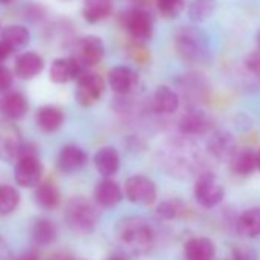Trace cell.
<instances>
[{
	"instance_id": "cell-1",
	"label": "cell",
	"mask_w": 260,
	"mask_h": 260,
	"mask_svg": "<svg viewBox=\"0 0 260 260\" xmlns=\"http://www.w3.org/2000/svg\"><path fill=\"white\" fill-rule=\"evenodd\" d=\"M119 242L135 255H143L149 252L153 245L155 234L152 226L141 217H127L118 225Z\"/></svg>"
},
{
	"instance_id": "cell-2",
	"label": "cell",
	"mask_w": 260,
	"mask_h": 260,
	"mask_svg": "<svg viewBox=\"0 0 260 260\" xmlns=\"http://www.w3.org/2000/svg\"><path fill=\"white\" fill-rule=\"evenodd\" d=\"M176 54L188 63H201L208 57V37L194 26H184L175 34Z\"/></svg>"
},
{
	"instance_id": "cell-3",
	"label": "cell",
	"mask_w": 260,
	"mask_h": 260,
	"mask_svg": "<svg viewBox=\"0 0 260 260\" xmlns=\"http://www.w3.org/2000/svg\"><path fill=\"white\" fill-rule=\"evenodd\" d=\"M64 217L68 225L74 231L81 234H87L93 231L100 220L98 210L92 202H89L84 198H74L66 207Z\"/></svg>"
},
{
	"instance_id": "cell-4",
	"label": "cell",
	"mask_w": 260,
	"mask_h": 260,
	"mask_svg": "<svg viewBox=\"0 0 260 260\" xmlns=\"http://www.w3.org/2000/svg\"><path fill=\"white\" fill-rule=\"evenodd\" d=\"M43 166L39 159L37 150L31 146L22 147L19 162L16 164V182L25 188L34 187L40 182Z\"/></svg>"
},
{
	"instance_id": "cell-5",
	"label": "cell",
	"mask_w": 260,
	"mask_h": 260,
	"mask_svg": "<svg viewBox=\"0 0 260 260\" xmlns=\"http://www.w3.org/2000/svg\"><path fill=\"white\" fill-rule=\"evenodd\" d=\"M119 22L135 43H144L153 36V22L144 8H132L125 11Z\"/></svg>"
},
{
	"instance_id": "cell-6",
	"label": "cell",
	"mask_w": 260,
	"mask_h": 260,
	"mask_svg": "<svg viewBox=\"0 0 260 260\" xmlns=\"http://www.w3.org/2000/svg\"><path fill=\"white\" fill-rule=\"evenodd\" d=\"M124 196L137 205H152L158 198V187L155 181L144 175H134L124 184Z\"/></svg>"
},
{
	"instance_id": "cell-7",
	"label": "cell",
	"mask_w": 260,
	"mask_h": 260,
	"mask_svg": "<svg viewBox=\"0 0 260 260\" xmlns=\"http://www.w3.org/2000/svg\"><path fill=\"white\" fill-rule=\"evenodd\" d=\"M193 194L201 207L213 208L223 201L225 188L213 173H204L198 178L193 188Z\"/></svg>"
},
{
	"instance_id": "cell-8",
	"label": "cell",
	"mask_w": 260,
	"mask_h": 260,
	"mask_svg": "<svg viewBox=\"0 0 260 260\" xmlns=\"http://www.w3.org/2000/svg\"><path fill=\"white\" fill-rule=\"evenodd\" d=\"M104 80L101 75L87 71L77 80L75 100L83 107H90L96 104L104 93Z\"/></svg>"
},
{
	"instance_id": "cell-9",
	"label": "cell",
	"mask_w": 260,
	"mask_h": 260,
	"mask_svg": "<svg viewBox=\"0 0 260 260\" xmlns=\"http://www.w3.org/2000/svg\"><path fill=\"white\" fill-rule=\"evenodd\" d=\"M22 134L8 119H0V159L10 161L19 158L22 150Z\"/></svg>"
},
{
	"instance_id": "cell-10",
	"label": "cell",
	"mask_w": 260,
	"mask_h": 260,
	"mask_svg": "<svg viewBox=\"0 0 260 260\" xmlns=\"http://www.w3.org/2000/svg\"><path fill=\"white\" fill-rule=\"evenodd\" d=\"M89 69L78 61L75 57L71 58H58L51 64L49 77L57 84H64L71 80H78L83 74H86Z\"/></svg>"
},
{
	"instance_id": "cell-11",
	"label": "cell",
	"mask_w": 260,
	"mask_h": 260,
	"mask_svg": "<svg viewBox=\"0 0 260 260\" xmlns=\"http://www.w3.org/2000/svg\"><path fill=\"white\" fill-rule=\"evenodd\" d=\"M78 61H81L87 69L98 64L104 58V45L100 37L87 36L78 40L75 48V55Z\"/></svg>"
},
{
	"instance_id": "cell-12",
	"label": "cell",
	"mask_w": 260,
	"mask_h": 260,
	"mask_svg": "<svg viewBox=\"0 0 260 260\" xmlns=\"http://www.w3.org/2000/svg\"><path fill=\"white\" fill-rule=\"evenodd\" d=\"M124 199V190L112 178H103L93 188V201L98 207L112 208Z\"/></svg>"
},
{
	"instance_id": "cell-13",
	"label": "cell",
	"mask_w": 260,
	"mask_h": 260,
	"mask_svg": "<svg viewBox=\"0 0 260 260\" xmlns=\"http://www.w3.org/2000/svg\"><path fill=\"white\" fill-rule=\"evenodd\" d=\"M107 83L115 93L127 95L135 89L138 83V75L135 74L134 69H130L127 66H115L109 71Z\"/></svg>"
},
{
	"instance_id": "cell-14",
	"label": "cell",
	"mask_w": 260,
	"mask_h": 260,
	"mask_svg": "<svg viewBox=\"0 0 260 260\" xmlns=\"http://www.w3.org/2000/svg\"><path fill=\"white\" fill-rule=\"evenodd\" d=\"M86 162L87 153L75 144L64 146L58 153V167L64 173H75L81 170L86 166Z\"/></svg>"
},
{
	"instance_id": "cell-15",
	"label": "cell",
	"mask_w": 260,
	"mask_h": 260,
	"mask_svg": "<svg viewBox=\"0 0 260 260\" xmlns=\"http://www.w3.org/2000/svg\"><path fill=\"white\" fill-rule=\"evenodd\" d=\"M187 260H214L216 245L208 237H191L184 245Z\"/></svg>"
},
{
	"instance_id": "cell-16",
	"label": "cell",
	"mask_w": 260,
	"mask_h": 260,
	"mask_svg": "<svg viewBox=\"0 0 260 260\" xmlns=\"http://www.w3.org/2000/svg\"><path fill=\"white\" fill-rule=\"evenodd\" d=\"M93 166L103 178H112L118 173L121 159L113 147H101L93 156Z\"/></svg>"
},
{
	"instance_id": "cell-17",
	"label": "cell",
	"mask_w": 260,
	"mask_h": 260,
	"mask_svg": "<svg viewBox=\"0 0 260 260\" xmlns=\"http://www.w3.org/2000/svg\"><path fill=\"white\" fill-rule=\"evenodd\" d=\"M152 109L159 115H172L179 109V96L169 86H159L152 98Z\"/></svg>"
},
{
	"instance_id": "cell-18",
	"label": "cell",
	"mask_w": 260,
	"mask_h": 260,
	"mask_svg": "<svg viewBox=\"0 0 260 260\" xmlns=\"http://www.w3.org/2000/svg\"><path fill=\"white\" fill-rule=\"evenodd\" d=\"M230 170L239 176H248L257 170V155L249 149L236 150L228 159Z\"/></svg>"
},
{
	"instance_id": "cell-19",
	"label": "cell",
	"mask_w": 260,
	"mask_h": 260,
	"mask_svg": "<svg viewBox=\"0 0 260 260\" xmlns=\"http://www.w3.org/2000/svg\"><path fill=\"white\" fill-rule=\"evenodd\" d=\"M236 230L246 239H255L260 236V208L245 210L236 220Z\"/></svg>"
},
{
	"instance_id": "cell-20",
	"label": "cell",
	"mask_w": 260,
	"mask_h": 260,
	"mask_svg": "<svg viewBox=\"0 0 260 260\" xmlns=\"http://www.w3.org/2000/svg\"><path fill=\"white\" fill-rule=\"evenodd\" d=\"M43 68H45V61L37 52L20 54L16 60V74L25 80L37 77L43 71Z\"/></svg>"
},
{
	"instance_id": "cell-21",
	"label": "cell",
	"mask_w": 260,
	"mask_h": 260,
	"mask_svg": "<svg viewBox=\"0 0 260 260\" xmlns=\"http://www.w3.org/2000/svg\"><path fill=\"white\" fill-rule=\"evenodd\" d=\"M0 110L10 119H20L28 112V100L20 92H10L0 100Z\"/></svg>"
},
{
	"instance_id": "cell-22",
	"label": "cell",
	"mask_w": 260,
	"mask_h": 260,
	"mask_svg": "<svg viewBox=\"0 0 260 260\" xmlns=\"http://www.w3.org/2000/svg\"><path fill=\"white\" fill-rule=\"evenodd\" d=\"M179 128L185 135H202V134L208 132L210 121L202 112L191 110L182 116V119L179 122Z\"/></svg>"
},
{
	"instance_id": "cell-23",
	"label": "cell",
	"mask_w": 260,
	"mask_h": 260,
	"mask_svg": "<svg viewBox=\"0 0 260 260\" xmlns=\"http://www.w3.org/2000/svg\"><path fill=\"white\" fill-rule=\"evenodd\" d=\"M112 13V0H84L83 17L87 23H98Z\"/></svg>"
},
{
	"instance_id": "cell-24",
	"label": "cell",
	"mask_w": 260,
	"mask_h": 260,
	"mask_svg": "<svg viewBox=\"0 0 260 260\" xmlns=\"http://www.w3.org/2000/svg\"><path fill=\"white\" fill-rule=\"evenodd\" d=\"M63 112L55 106H45L37 113V124L46 134L57 132L63 124Z\"/></svg>"
},
{
	"instance_id": "cell-25",
	"label": "cell",
	"mask_w": 260,
	"mask_h": 260,
	"mask_svg": "<svg viewBox=\"0 0 260 260\" xmlns=\"http://www.w3.org/2000/svg\"><path fill=\"white\" fill-rule=\"evenodd\" d=\"M36 201L42 208L54 210L60 205V191L52 182H42L36 190Z\"/></svg>"
},
{
	"instance_id": "cell-26",
	"label": "cell",
	"mask_w": 260,
	"mask_h": 260,
	"mask_svg": "<svg viewBox=\"0 0 260 260\" xmlns=\"http://www.w3.org/2000/svg\"><path fill=\"white\" fill-rule=\"evenodd\" d=\"M2 40L10 45L13 51H19L29 43V31L22 25H10L4 29Z\"/></svg>"
},
{
	"instance_id": "cell-27",
	"label": "cell",
	"mask_w": 260,
	"mask_h": 260,
	"mask_svg": "<svg viewBox=\"0 0 260 260\" xmlns=\"http://www.w3.org/2000/svg\"><path fill=\"white\" fill-rule=\"evenodd\" d=\"M32 234V240L36 245L40 246H46L49 243L54 242L55 236H57V230L54 226V223L48 219H37L32 225L31 230Z\"/></svg>"
},
{
	"instance_id": "cell-28",
	"label": "cell",
	"mask_w": 260,
	"mask_h": 260,
	"mask_svg": "<svg viewBox=\"0 0 260 260\" xmlns=\"http://www.w3.org/2000/svg\"><path fill=\"white\" fill-rule=\"evenodd\" d=\"M216 7V0H193L188 8V17L196 23L205 22L214 14Z\"/></svg>"
},
{
	"instance_id": "cell-29",
	"label": "cell",
	"mask_w": 260,
	"mask_h": 260,
	"mask_svg": "<svg viewBox=\"0 0 260 260\" xmlns=\"http://www.w3.org/2000/svg\"><path fill=\"white\" fill-rule=\"evenodd\" d=\"M187 211V205L181 199H167L156 207V214L164 220L181 217Z\"/></svg>"
},
{
	"instance_id": "cell-30",
	"label": "cell",
	"mask_w": 260,
	"mask_h": 260,
	"mask_svg": "<svg viewBox=\"0 0 260 260\" xmlns=\"http://www.w3.org/2000/svg\"><path fill=\"white\" fill-rule=\"evenodd\" d=\"M20 202L19 191L11 185H0V214H11Z\"/></svg>"
},
{
	"instance_id": "cell-31",
	"label": "cell",
	"mask_w": 260,
	"mask_h": 260,
	"mask_svg": "<svg viewBox=\"0 0 260 260\" xmlns=\"http://www.w3.org/2000/svg\"><path fill=\"white\" fill-rule=\"evenodd\" d=\"M211 152L216 155V156H223V158H228L236 152L234 146L231 144V140L222 134H217L211 138V143L208 144Z\"/></svg>"
},
{
	"instance_id": "cell-32",
	"label": "cell",
	"mask_w": 260,
	"mask_h": 260,
	"mask_svg": "<svg viewBox=\"0 0 260 260\" xmlns=\"http://www.w3.org/2000/svg\"><path fill=\"white\" fill-rule=\"evenodd\" d=\"M156 8L166 19H175L184 11L185 2L184 0H156Z\"/></svg>"
},
{
	"instance_id": "cell-33",
	"label": "cell",
	"mask_w": 260,
	"mask_h": 260,
	"mask_svg": "<svg viewBox=\"0 0 260 260\" xmlns=\"http://www.w3.org/2000/svg\"><path fill=\"white\" fill-rule=\"evenodd\" d=\"M228 260H257L255 251L248 246H237L231 251Z\"/></svg>"
},
{
	"instance_id": "cell-34",
	"label": "cell",
	"mask_w": 260,
	"mask_h": 260,
	"mask_svg": "<svg viewBox=\"0 0 260 260\" xmlns=\"http://www.w3.org/2000/svg\"><path fill=\"white\" fill-rule=\"evenodd\" d=\"M245 66L252 75L260 78V51L251 52L245 60Z\"/></svg>"
},
{
	"instance_id": "cell-35",
	"label": "cell",
	"mask_w": 260,
	"mask_h": 260,
	"mask_svg": "<svg viewBox=\"0 0 260 260\" xmlns=\"http://www.w3.org/2000/svg\"><path fill=\"white\" fill-rule=\"evenodd\" d=\"M13 84V74L8 68L0 64V92H5Z\"/></svg>"
},
{
	"instance_id": "cell-36",
	"label": "cell",
	"mask_w": 260,
	"mask_h": 260,
	"mask_svg": "<svg viewBox=\"0 0 260 260\" xmlns=\"http://www.w3.org/2000/svg\"><path fill=\"white\" fill-rule=\"evenodd\" d=\"M132 55H134L135 61H140V63H146V61H149V58H150V55H149V52L146 51V48L143 46V43H135V45H134Z\"/></svg>"
},
{
	"instance_id": "cell-37",
	"label": "cell",
	"mask_w": 260,
	"mask_h": 260,
	"mask_svg": "<svg viewBox=\"0 0 260 260\" xmlns=\"http://www.w3.org/2000/svg\"><path fill=\"white\" fill-rule=\"evenodd\" d=\"M13 52H14V51L11 49V46H10V45H7L4 40H0V63L5 61V60H7Z\"/></svg>"
},
{
	"instance_id": "cell-38",
	"label": "cell",
	"mask_w": 260,
	"mask_h": 260,
	"mask_svg": "<svg viewBox=\"0 0 260 260\" xmlns=\"http://www.w3.org/2000/svg\"><path fill=\"white\" fill-rule=\"evenodd\" d=\"M8 249L5 246V243L0 240V260H8Z\"/></svg>"
},
{
	"instance_id": "cell-39",
	"label": "cell",
	"mask_w": 260,
	"mask_h": 260,
	"mask_svg": "<svg viewBox=\"0 0 260 260\" xmlns=\"http://www.w3.org/2000/svg\"><path fill=\"white\" fill-rule=\"evenodd\" d=\"M19 260H39V255L36 252H26L25 255H22Z\"/></svg>"
},
{
	"instance_id": "cell-40",
	"label": "cell",
	"mask_w": 260,
	"mask_h": 260,
	"mask_svg": "<svg viewBox=\"0 0 260 260\" xmlns=\"http://www.w3.org/2000/svg\"><path fill=\"white\" fill-rule=\"evenodd\" d=\"M107 260H128L124 254H113V255H110Z\"/></svg>"
},
{
	"instance_id": "cell-41",
	"label": "cell",
	"mask_w": 260,
	"mask_h": 260,
	"mask_svg": "<svg viewBox=\"0 0 260 260\" xmlns=\"http://www.w3.org/2000/svg\"><path fill=\"white\" fill-rule=\"evenodd\" d=\"M255 155H257V169L260 170V149L255 152Z\"/></svg>"
},
{
	"instance_id": "cell-42",
	"label": "cell",
	"mask_w": 260,
	"mask_h": 260,
	"mask_svg": "<svg viewBox=\"0 0 260 260\" xmlns=\"http://www.w3.org/2000/svg\"><path fill=\"white\" fill-rule=\"evenodd\" d=\"M55 260H75V258H72V257H66V255H61V257H57Z\"/></svg>"
},
{
	"instance_id": "cell-43",
	"label": "cell",
	"mask_w": 260,
	"mask_h": 260,
	"mask_svg": "<svg viewBox=\"0 0 260 260\" xmlns=\"http://www.w3.org/2000/svg\"><path fill=\"white\" fill-rule=\"evenodd\" d=\"M10 2H13V0H0V4H10Z\"/></svg>"
},
{
	"instance_id": "cell-44",
	"label": "cell",
	"mask_w": 260,
	"mask_h": 260,
	"mask_svg": "<svg viewBox=\"0 0 260 260\" xmlns=\"http://www.w3.org/2000/svg\"><path fill=\"white\" fill-rule=\"evenodd\" d=\"M257 43H258V51H260V32H258V36H257Z\"/></svg>"
}]
</instances>
